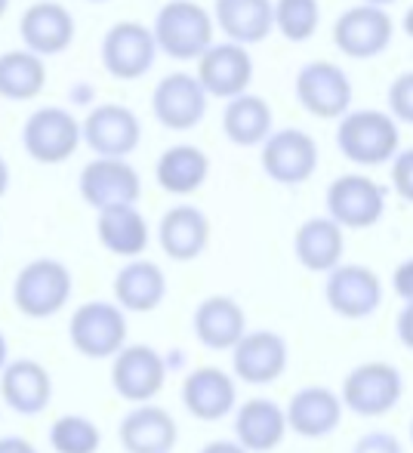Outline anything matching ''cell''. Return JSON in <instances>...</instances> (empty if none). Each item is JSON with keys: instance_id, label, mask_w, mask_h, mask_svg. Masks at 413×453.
Wrapping results in <instances>:
<instances>
[{"instance_id": "cell-1", "label": "cell", "mask_w": 413, "mask_h": 453, "mask_svg": "<svg viewBox=\"0 0 413 453\" xmlns=\"http://www.w3.org/2000/svg\"><path fill=\"white\" fill-rule=\"evenodd\" d=\"M336 145L346 161L358 164V167H379V164H392L398 157L402 130L392 114L361 108V111H348L340 120Z\"/></svg>"}, {"instance_id": "cell-2", "label": "cell", "mask_w": 413, "mask_h": 453, "mask_svg": "<svg viewBox=\"0 0 413 453\" xmlns=\"http://www.w3.org/2000/svg\"><path fill=\"white\" fill-rule=\"evenodd\" d=\"M157 50L170 59L198 62L213 47V16L195 0H167L155 16Z\"/></svg>"}, {"instance_id": "cell-3", "label": "cell", "mask_w": 413, "mask_h": 453, "mask_svg": "<svg viewBox=\"0 0 413 453\" xmlns=\"http://www.w3.org/2000/svg\"><path fill=\"white\" fill-rule=\"evenodd\" d=\"M72 290L74 278L68 265L59 259L41 257L19 269L16 280H12V303L31 321H47L65 309Z\"/></svg>"}, {"instance_id": "cell-4", "label": "cell", "mask_w": 413, "mask_h": 453, "mask_svg": "<svg viewBox=\"0 0 413 453\" xmlns=\"http://www.w3.org/2000/svg\"><path fill=\"white\" fill-rule=\"evenodd\" d=\"M126 336H130L126 311L118 303H105V299L80 303L68 321V340H72L74 352L90 361H105L124 352L130 346Z\"/></svg>"}, {"instance_id": "cell-5", "label": "cell", "mask_w": 413, "mask_h": 453, "mask_svg": "<svg viewBox=\"0 0 413 453\" xmlns=\"http://www.w3.org/2000/svg\"><path fill=\"white\" fill-rule=\"evenodd\" d=\"M340 398L346 411H352L355 417H386L404 398V376L389 361H364L346 373Z\"/></svg>"}, {"instance_id": "cell-6", "label": "cell", "mask_w": 413, "mask_h": 453, "mask_svg": "<svg viewBox=\"0 0 413 453\" xmlns=\"http://www.w3.org/2000/svg\"><path fill=\"white\" fill-rule=\"evenodd\" d=\"M84 142V124L65 108H37L22 127V145L37 164H65Z\"/></svg>"}, {"instance_id": "cell-7", "label": "cell", "mask_w": 413, "mask_h": 453, "mask_svg": "<svg viewBox=\"0 0 413 453\" xmlns=\"http://www.w3.org/2000/svg\"><path fill=\"white\" fill-rule=\"evenodd\" d=\"M386 213V188L364 173L336 176L327 188V216L340 228L364 232L373 228Z\"/></svg>"}, {"instance_id": "cell-8", "label": "cell", "mask_w": 413, "mask_h": 453, "mask_svg": "<svg viewBox=\"0 0 413 453\" xmlns=\"http://www.w3.org/2000/svg\"><path fill=\"white\" fill-rule=\"evenodd\" d=\"M296 102L321 120H342L352 111V78L333 62H309L296 72Z\"/></svg>"}, {"instance_id": "cell-9", "label": "cell", "mask_w": 413, "mask_h": 453, "mask_svg": "<svg viewBox=\"0 0 413 453\" xmlns=\"http://www.w3.org/2000/svg\"><path fill=\"white\" fill-rule=\"evenodd\" d=\"M167 382V361L157 349L145 342H130L124 352L111 358V386L124 401L136 404H155Z\"/></svg>"}, {"instance_id": "cell-10", "label": "cell", "mask_w": 413, "mask_h": 453, "mask_svg": "<svg viewBox=\"0 0 413 453\" xmlns=\"http://www.w3.org/2000/svg\"><path fill=\"white\" fill-rule=\"evenodd\" d=\"M324 299L333 315L346 321H364L383 305V280L371 265L342 263L324 280Z\"/></svg>"}, {"instance_id": "cell-11", "label": "cell", "mask_w": 413, "mask_h": 453, "mask_svg": "<svg viewBox=\"0 0 413 453\" xmlns=\"http://www.w3.org/2000/svg\"><path fill=\"white\" fill-rule=\"evenodd\" d=\"M157 41L142 22H118L103 37V65L118 81H139L155 68Z\"/></svg>"}, {"instance_id": "cell-12", "label": "cell", "mask_w": 413, "mask_h": 453, "mask_svg": "<svg viewBox=\"0 0 413 453\" xmlns=\"http://www.w3.org/2000/svg\"><path fill=\"white\" fill-rule=\"evenodd\" d=\"M395 37V22L383 6L358 4L346 10L333 25V43L348 59H373L386 53Z\"/></svg>"}, {"instance_id": "cell-13", "label": "cell", "mask_w": 413, "mask_h": 453, "mask_svg": "<svg viewBox=\"0 0 413 453\" xmlns=\"http://www.w3.org/2000/svg\"><path fill=\"white\" fill-rule=\"evenodd\" d=\"M80 197L90 203L96 213L111 207H136L139 195H142V180H139L136 167L120 157H96L80 170Z\"/></svg>"}, {"instance_id": "cell-14", "label": "cell", "mask_w": 413, "mask_h": 453, "mask_svg": "<svg viewBox=\"0 0 413 453\" xmlns=\"http://www.w3.org/2000/svg\"><path fill=\"white\" fill-rule=\"evenodd\" d=\"M263 170L278 185H302L317 170V145L306 130L284 127L275 130L263 145Z\"/></svg>"}, {"instance_id": "cell-15", "label": "cell", "mask_w": 413, "mask_h": 453, "mask_svg": "<svg viewBox=\"0 0 413 453\" xmlns=\"http://www.w3.org/2000/svg\"><path fill=\"white\" fill-rule=\"evenodd\" d=\"M195 78L201 81V87L207 90V96L216 99H238V96L250 93L253 84V56L247 47L241 43H213L204 56L198 59V72Z\"/></svg>"}, {"instance_id": "cell-16", "label": "cell", "mask_w": 413, "mask_h": 453, "mask_svg": "<svg viewBox=\"0 0 413 453\" xmlns=\"http://www.w3.org/2000/svg\"><path fill=\"white\" fill-rule=\"evenodd\" d=\"M207 90L201 81L188 72H173L157 81L155 96H151V111L167 130H192L207 114Z\"/></svg>"}, {"instance_id": "cell-17", "label": "cell", "mask_w": 413, "mask_h": 453, "mask_svg": "<svg viewBox=\"0 0 413 453\" xmlns=\"http://www.w3.org/2000/svg\"><path fill=\"white\" fill-rule=\"evenodd\" d=\"M290 364L287 340L275 330H250L232 349V376L247 386H269Z\"/></svg>"}, {"instance_id": "cell-18", "label": "cell", "mask_w": 413, "mask_h": 453, "mask_svg": "<svg viewBox=\"0 0 413 453\" xmlns=\"http://www.w3.org/2000/svg\"><path fill=\"white\" fill-rule=\"evenodd\" d=\"M142 139V124L126 105L118 102H105L96 105L84 118V142L96 151V157H120L133 155Z\"/></svg>"}, {"instance_id": "cell-19", "label": "cell", "mask_w": 413, "mask_h": 453, "mask_svg": "<svg viewBox=\"0 0 413 453\" xmlns=\"http://www.w3.org/2000/svg\"><path fill=\"white\" fill-rule=\"evenodd\" d=\"M182 404L201 423H219L228 413L238 411L234 376H228L226 370L213 367V364L188 370V376L182 380Z\"/></svg>"}, {"instance_id": "cell-20", "label": "cell", "mask_w": 413, "mask_h": 453, "mask_svg": "<svg viewBox=\"0 0 413 453\" xmlns=\"http://www.w3.org/2000/svg\"><path fill=\"white\" fill-rule=\"evenodd\" d=\"M192 330L195 340L201 342L210 352H232L247 334V311L241 309V303L234 296H207L195 305L192 315Z\"/></svg>"}, {"instance_id": "cell-21", "label": "cell", "mask_w": 413, "mask_h": 453, "mask_svg": "<svg viewBox=\"0 0 413 453\" xmlns=\"http://www.w3.org/2000/svg\"><path fill=\"white\" fill-rule=\"evenodd\" d=\"M0 398L19 417H37L53 401V376L34 358H12L0 373Z\"/></svg>"}, {"instance_id": "cell-22", "label": "cell", "mask_w": 413, "mask_h": 453, "mask_svg": "<svg viewBox=\"0 0 413 453\" xmlns=\"http://www.w3.org/2000/svg\"><path fill=\"white\" fill-rule=\"evenodd\" d=\"M19 35L25 50L34 56H59L74 41V16L56 0H37L19 19Z\"/></svg>"}, {"instance_id": "cell-23", "label": "cell", "mask_w": 413, "mask_h": 453, "mask_svg": "<svg viewBox=\"0 0 413 453\" xmlns=\"http://www.w3.org/2000/svg\"><path fill=\"white\" fill-rule=\"evenodd\" d=\"M287 413V426L290 432H296L300 438H327L340 429L342 413H346V404L342 398L327 386H302L300 392H294V398L284 407Z\"/></svg>"}, {"instance_id": "cell-24", "label": "cell", "mask_w": 413, "mask_h": 453, "mask_svg": "<svg viewBox=\"0 0 413 453\" xmlns=\"http://www.w3.org/2000/svg\"><path fill=\"white\" fill-rule=\"evenodd\" d=\"M120 448L126 453H173L180 426L161 404H136L118 426Z\"/></svg>"}, {"instance_id": "cell-25", "label": "cell", "mask_w": 413, "mask_h": 453, "mask_svg": "<svg viewBox=\"0 0 413 453\" xmlns=\"http://www.w3.org/2000/svg\"><path fill=\"white\" fill-rule=\"evenodd\" d=\"M157 244L173 263H195L210 247V219L192 203H176L157 222Z\"/></svg>"}, {"instance_id": "cell-26", "label": "cell", "mask_w": 413, "mask_h": 453, "mask_svg": "<svg viewBox=\"0 0 413 453\" xmlns=\"http://www.w3.org/2000/svg\"><path fill=\"white\" fill-rule=\"evenodd\" d=\"M287 432V413L272 398H250L234 411V441L247 453L275 450Z\"/></svg>"}, {"instance_id": "cell-27", "label": "cell", "mask_w": 413, "mask_h": 453, "mask_svg": "<svg viewBox=\"0 0 413 453\" xmlns=\"http://www.w3.org/2000/svg\"><path fill=\"white\" fill-rule=\"evenodd\" d=\"M167 296V274L151 259H130L114 274V303L126 315H149Z\"/></svg>"}, {"instance_id": "cell-28", "label": "cell", "mask_w": 413, "mask_h": 453, "mask_svg": "<svg viewBox=\"0 0 413 453\" xmlns=\"http://www.w3.org/2000/svg\"><path fill=\"white\" fill-rule=\"evenodd\" d=\"M346 253V228L336 226L330 216H311L294 234V257L302 269L315 274H330L342 265Z\"/></svg>"}, {"instance_id": "cell-29", "label": "cell", "mask_w": 413, "mask_h": 453, "mask_svg": "<svg viewBox=\"0 0 413 453\" xmlns=\"http://www.w3.org/2000/svg\"><path fill=\"white\" fill-rule=\"evenodd\" d=\"M213 19L228 41L250 47V43H263L275 31V4L272 0H216Z\"/></svg>"}, {"instance_id": "cell-30", "label": "cell", "mask_w": 413, "mask_h": 453, "mask_svg": "<svg viewBox=\"0 0 413 453\" xmlns=\"http://www.w3.org/2000/svg\"><path fill=\"white\" fill-rule=\"evenodd\" d=\"M96 238L108 253L130 263L149 250L151 228L136 207H111L96 216Z\"/></svg>"}, {"instance_id": "cell-31", "label": "cell", "mask_w": 413, "mask_h": 453, "mask_svg": "<svg viewBox=\"0 0 413 453\" xmlns=\"http://www.w3.org/2000/svg\"><path fill=\"white\" fill-rule=\"evenodd\" d=\"M210 176V157L198 145H170L157 157L155 180L167 195H195Z\"/></svg>"}, {"instance_id": "cell-32", "label": "cell", "mask_w": 413, "mask_h": 453, "mask_svg": "<svg viewBox=\"0 0 413 453\" xmlns=\"http://www.w3.org/2000/svg\"><path fill=\"white\" fill-rule=\"evenodd\" d=\"M272 105L256 93H244L238 99H232L222 111V133L232 139L241 149L250 145H265V139L272 136Z\"/></svg>"}, {"instance_id": "cell-33", "label": "cell", "mask_w": 413, "mask_h": 453, "mask_svg": "<svg viewBox=\"0 0 413 453\" xmlns=\"http://www.w3.org/2000/svg\"><path fill=\"white\" fill-rule=\"evenodd\" d=\"M47 84V65L31 50L0 53V96L12 102H28Z\"/></svg>"}, {"instance_id": "cell-34", "label": "cell", "mask_w": 413, "mask_h": 453, "mask_svg": "<svg viewBox=\"0 0 413 453\" xmlns=\"http://www.w3.org/2000/svg\"><path fill=\"white\" fill-rule=\"evenodd\" d=\"M50 448L56 453H99L103 432L90 417L65 413L50 426Z\"/></svg>"}, {"instance_id": "cell-35", "label": "cell", "mask_w": 413, "mask_h": 453, "mask_svg": "<svg viewBox=\"0 0 413 453\" xmlns=\"http://www.w3.org/2000/svg\"><path fill=\"white\" fill-rule=\"evenodd\" d=\"M321 25V4L317 0H275V28L290 43H302L315 37Z\"/></svg>"}, {"instance_id": "cell-36", "label": "cell", "mask_w": 413, "mask_h": 453, "mask_svg": "<svg viewBox=\"0 0 413 453\" xmlns=\"http://www.w3.org/2000/svg\"><path fill=\"white\" fill-rule=\"evenodd\" d=\"M389 114L398 124L413 127V72H404L389 87Z\"/></svg>"}, {"instance_id": "cell-37", "label": "cell", "mask_w": 413, "mask_h": 453, "mask_svg": "<svg viewBox=\"0 0 413 453\" xmlns=\"http://www.w3.org/2000/svg\"><path fill=\"white\" fill-rule=\"evenodd\" d=\"M352 453H404V448L392 432L373 429V432H364V435L355 441Z\"/></svg>"}, {"instance_id": "cell-38", "label": "cell", "mask_w": 413, "mask_h": 453, "mask_svg": "<svg viewBox=\"0 0 413 453\" xmlns=\"http://www.w3.org/2000/svg\"><path fill=\"white\" fill-rule=\"evenodd\" d=\"M392 185L408 203H413V149L398 151V157L392 161Z\"/></svg>"}, {"instance_id": "cell-39", "label": "cell", "mask_w": 413, "mask_h": 453, "mask_svg": "<svg viewBox=\"0 0 413 453\" xmlns=\"http://www.w3.org/2000/svg\"><path fill=\"white\" fill-rule=\"evenodd\" d=\"M392 290L404 299V305L413 303V257L395 265V272H392Z\"/></svg>"}, {"instance_id": "cell-40", "label": "cell", "mask_w": 413, "mask_h": 453, "mask_svg": "<svg viewBox=\"0 0 413 453\" xmlns=\"http://www.w3.org/2000/svg\"><path fill=\"white\" fill-rule=\"evenodd\" d=\"M395 336H398V342H402L404 349H410V352H413V303H408L402 311H398Z\"/></svg>"}, {"instance_id": "cell-41", "label": "cell", "mask_w": 413, "mask_h": 453, "mask_svg": "<svg viewBox=\"0 0 413 453\" xmlns=\"http://www.w3.org/2000/svg\"><path fill=\"white\" fill-rule=\"evenodd\" d=\"M0 453H37V448L22 435H4L0 438Z\"/></svg>"}, {"instance_id": "cell-42", "label": "cell", "mask_w": 413, "mask_h": 453, "mask_svg": "<svg viewBox=\"0 0 413 453\" xmlns=\"http://www.w3.org/2000/svg\"><path fill=\"white\" fill-rule=\"evenodd\" d=\"M198 453H247L244 448H241L238 441H228V438H219V441H210V444H204V448H201Z\"/></svg>"}, {"instance_id": "cell-43", "label": "cell", "mask_w": 413, "mask_h": 453, "mask_svg": "<svg viewBox=\"0 0 413 453\" xmlns=\"http://www.w3.org/2000/svg\"><path fill=\"white\" fill-rule=\"evenodd\" d=\"M6 364H10V340H6V334L0 330V373H4Z\"/></svg>"}, {"instance_id": "cell-44", "label": "cell", "mask_w": 413, "mask_h": 453, "mask_svg": "<svg viewBox=\"0 0 413 453\" xmlns=\"http://www.w3.org/2000/svg\"><path fill=\"white\" fill-rule=\"evenodd\" d=\"M10 191V167H6V161H4V155H0V197Z\"/></svg>"}, {"instance_id": "cell-45", "label": "cell", "mask_w": 413, "mask_h": 453, "mask_svg": "<svg viewBox=\"0 0 413 453\" xmlns=\"http://www.w3.org/2000/svg\"><path fill=\"white\" fill-rule=\"evenodd\" d=\"M404 35L413 37V6H410L408 12H404Z\"/></svg>"}, {"instance_id": "cell-46", "label": "cell", "mask_w": 413, "mask_h": 453, "mask_svg": "<svg viewBox=\"0 0 413 453\" xmlns=\"http://www.w3.org/2000/svg\"><path fill=\"white\" fill-rule=\"evenodd\" d=\"M361 4H371V6H383V10H386V6H389V4H395V0H361Z\"/></svg>"}, {"instance_id": "cell-47", "label": "cell", "mask_w": 413, "mask_h": 453, "mask_svg": "<svg viewBox=\"0 0 413 453\" xmlns=\"http://www.w3.org/2000/svg\"><path fill=\"white\" fill-rule=\"evenodd\" d=\"M6 10H10V0H0V19L6 16Z\"/></svg>"}, {"instance_id": "cell-48", "label": "cell", "mask_w": 413, "mask_h": 453, "mask_svg": "<svg viewBox=\"0 0 413 453\" xmlns=\"http://www.w3.org/2000/svg\"><path fill=\"white\" fill-rule=\"evenodd\" d=\"M410 444H413V419H410Z\"/></svg>"}, {"instance_id": "cell-49", "label": "cell", "mask_w": 413, "mask_h": 453, "mask_svg": "<svg viewBox=\"0 0 413 453\" xmlns=\"http://www.w3.org/2000/svg\"><path fill=\"white\" fill-rule=\"evenodd\" d=\"M90 4H105V0H90Z\"/></svg>"}]
</instances>
